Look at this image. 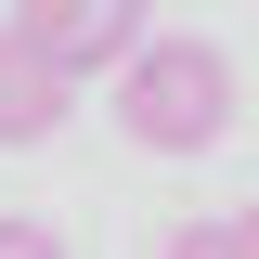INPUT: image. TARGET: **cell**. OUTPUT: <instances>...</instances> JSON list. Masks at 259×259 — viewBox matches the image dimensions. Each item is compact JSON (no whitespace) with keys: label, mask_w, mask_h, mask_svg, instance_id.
Segmentation results:
<instances>
[{"label":"cell","mask_w":259,"mask_h":259,"mask_svg":"<svg viewBox=\"0 0 259 259\" xmlns=\"http://www.w3.org/2000/svg\"><path fill=\"white\" fill-rule=\"evenodd\" d=\"M13 39L78 91V78H104V65L143 52V0H13Z\"/></svg>","instance_id":"7a4b0ae2"},{"label":"cell","mask_w":259,"mask_h":259,"mask_svg":"<svg viewBox=\"0 0 259 259\" xmlns=\"http://www.w3.org/2000/svg\"><path fill=\"white\" fill-rule=\"evenodd\" d=\"M156 259H233V246H221V221H182V233H168Z\"/></svg>","instance_id":"5b68a950"},{"label":"cell","mask_w":259,"mask_h":259,"mask_svg":"<svg viewBox=\"0 0 259 259\" xmlns=\"http://www.w3.org/2000/svg\"><path fill=\"white\" fill-rule=\"evenodd\" d=\"M0 259H65V233L52 221H0Z\"/></svg>","instance_id":"277c9868"},{"label":"cell","mask_w":259,"mask_h":259,"mask_svg":"<svg viewBox=\"0 0 259 259\" xmlns=\"http://www.w3.org/2000/svg\"><path fill=\"white\" fill-rule=\"evenodd\" d=\"M65 117H78V91H65L52 65H39L13 26H0V143H52Z\"/></svg>","instance_id":"3957f363"},{"label":"cell","mask_w":259,"mask_h":259,"mask_svg":"<svg viewBox=\"0 0 259 259\" xmlns=\"http://www.w3.org/2000/svg\"><path fill=\"white\" fill-rule=\"evenodd\" d=\"M117 130L143 156H207L233 130V52L221 39H143L117 65Z\"/></svg>","instance_id":"6da1fadb"},{"label":"cell","mask_w":259,"mask_h":259,"mask_svg":"<svg viewBox=\"0 0 259 259\" xmlns=\"http://www.w3.org/2000/svg\"><path fill=\"white\" fill-rule=\"evenodd\" d=\"M221 246H233V259H259V207H233V221H221Z\"/></svg>","instance_id":"8992f818"}]
</instances>
